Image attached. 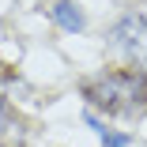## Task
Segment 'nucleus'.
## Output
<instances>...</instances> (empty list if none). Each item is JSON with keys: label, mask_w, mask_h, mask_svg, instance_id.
<instances>
[{"label": "nucleus", "mask_w": 147, "mask_h": 147, "mask_svg": "<svg viewBox=\"0 0 147 147\" xmlns=\"http://www.w3.org/2000/svg\"><path fill=\"white\" fill-rule=\"evenodd\" d=\"M83 94L94 109L109 117H132L147 106V76L140 72H102L91 83H83Z\"/></svg>", "instance_id": "nucleus-1"}, {"label": "nucleus", "mask_w": 147, "mask_h": 147, "mask_svg": "<svg viewBox=\"0 0 147 147\" xmlns=\"http://www.w3.org/2000/svg\"><path fill=\"white\" fill-rule=\"evenodd\" d=\"M143 38H147V26H143V19H140L136 11H128V15L109 30V42H113V45H121V49H136Z\"/></svg>", "instance_id": "nucleus-2"}, {"label": "nucleus", "mask_w": 147, "mask_h": 147, "mask_svg": "<svg viewBox=\"0 0 147 147\" xmlns=\"http://www.w3.org/2000/svg\"><path fill=\"white\" fill-rule=\"evenodd\" d=\"M23 136H26V128H23V121H19V113L0 98V147H19L23 143Z\"/></svg>", "instance_id": "nucleus-3"}, {"label": "nucleus", "mask_w": 147, "mask_h": 147, "mask_svg": "<svg viewBox=\"0 0 147 147\" xmlns=\"http://www.w3.org/2000/svg\"><path fill=\"white\" fill-rule=\"evenodd\" d=\"M49 15H53V23L61 26V30H72V34H79L83 26H87V19H83V11L72 4V0H57V4L49 8Z\"/></svg>", "instance_id": "nucleus-4"}, {"label": "nucleus", "mask_w": 147, "mask_h": 147, "mask_svg": "<svg viewBox=\"0 0 147 147\" xmlns=\"http://www.w3.org/2000/svg\"><path fill=\"white\" fill-rule=\"evenodd\" d=\"M83 121H87V125H91V128L102 136V147H128V136H125V132H113V128H106V125L98 121L94 113H83Z\"/></svg>", "instance_id": "nucleus-5"}, {"label": "nucleus", "mask_w": 147, "mask_h": 147, "mask_svg": "<svg viewBox=\"0 0 147 147\" xmlns=\"http://www.w3.org/2000/svg\"><path fill=\"white\" fill-rule=\"evenodd\" d=\"M136 15L143 19V26H147V0H143V4H136Z\"/></svg>", "instance_id": "nucleus-6"}]
</instances>
